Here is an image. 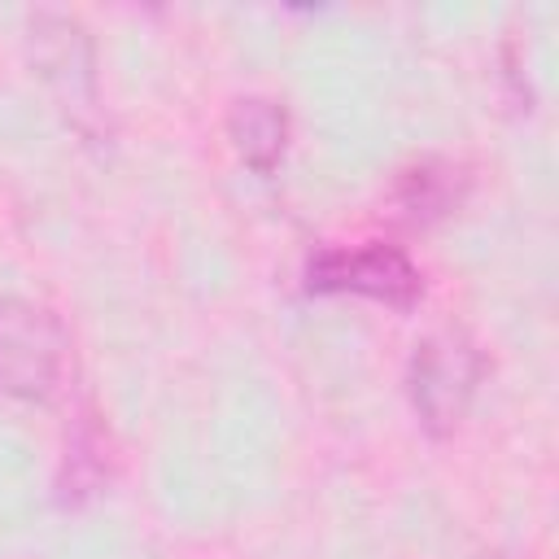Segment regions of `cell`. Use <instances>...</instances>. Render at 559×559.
Instances as JSON below:
<instances>
[{"label":"cell","instance_id":"3957f363","mask_svg":"<svg viewBox=\"0 0 559 559\" xmlns=\"http://www.w3.org/2000/svg\"><path fill=\"white\" fill-rule=\"evenodd\" d=\"M310 293H358L384 301L393 310H411L424 293L419 266L393 245H362V249H328L306 266Z\"/></svg>","mask_w":559,"mask_h":559},{"label":"cell","instance_id":"7a4b0ae2","mask_svg":"<svg viewBox=\"0 0 559 559\" xmlns=\"http://www.w3.org/2000/svg\"><path fill=\"white\" fill-rule=\"evenodd\" d=\"M476 380H480V354H476V345L463 332H454V328L432 332L415 349L411 380H406L419 424L432 437L454 432L459 419L467 415V402L476 393Z\"/></svg>","mask_w":559,"mask_h":559},{"label":"cell","instance_id":"8992f818","mask_svg":"<svg viewBox=\"0 0 559 559\" xmlns=\"http://www.w3.org/2000/svg\"><path fill=\"white\" fill-rule=\"evenodd\" d=\"M454 201H459V170L450 162H424L402 175V205L415 218L445 214Z\"/></svg>","mask_w":559,"mask_h":559},{"label":"cell","instance_id":"5b68a950","mask_svg":"<svg viewBox=\"0 0 559 559\" xmlns=\"http://www.w3.org/2000/svg\"><path fill=\"white\" fill-rule=\"evenodd\" d=\"M227 135L231 148L240 153V162L258 175H271L284 157V140H288V114L280 100L271 96H236L227 109Z\"/></svg>","mask_w":559,"mask_h":559},{"label":"cell","instance_id":"277c9868","mask_svg":"<svg viewBox=\"0 0 559 559\" xmlns=\"http://www.w3.org/2000/svg\"><path fill=\"white\" fill-rule=\"evenodd\" d=\"M31 48H35V61L39 70L61 87L66 100H92V87H96V61H92V44H87V31L66 17V13H35L31 17Z\"/></svg>","mask_w":559,"mask_h":559},{"label":"cell","instance_id":"6da1fadb","mask_svg":"<svg viewBox=\"0 0 559 559\" xmlns=\"http://www.w3.org/2000/svg\"><path fill=\"white\" fill-rule=\"evenodd\" d=\"M61 319L31 297H0V393L44 402L66 367Z\"/></svg>","mask_w":559,"mask_h":559}]
</instances>
